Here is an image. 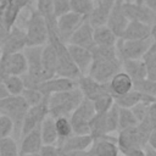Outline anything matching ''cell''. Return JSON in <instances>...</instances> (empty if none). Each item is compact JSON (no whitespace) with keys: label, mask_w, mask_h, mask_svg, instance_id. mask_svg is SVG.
<instances>
[{"label":"cell","mask_w":156,"mask_h":156,"mask_svg":"<svg viewBox=\"0 0 156 156\" xmlns=\"http://www.w3.org/2000/svg\"><path fill=\"white\" fill-rule=\"evenodd\" d=\"M83 99V94L78 88L52 94L48 96L49 116L54 119L58 117H69Z\"/></svg>","instance_id":"obj_1"},{"label":"cell","mask_w":156,"mask_h":156,"mask_svg":"<svg viewBox=\"0 0 156 156\" xmlns=\"http://www.w3.org/2000/svg\"><path fill=\"white\" fill-rule=\"evenodd\" d=\"M49 33V40L48 43H50L55 51H56V57H57V65H56V77H61V78H68L72 80H77L80 77V72L78 71L77 66L74 65V62L72 61L68 50H67V45L63 44L56 35V32L52 30H48Z\"/></svg>","instance_id":"obj_2"},{"label":"cell","mask_w":156,"mask_h":156,"mask_svg":"<svg viewBox=\"0 0 156 156\" xmlns=\"http://www.w3.org/2000/svg\"><path fill=\"white\" fill-rule=\"evenodd\" d=\"M27 110L28 106L21 95L20 96L9 95L5 99L0 100V115H4L12 121L15 140L21 138V128Z\"/></svg>","instance_id":"obj_3"},{"label":"cell","mask_w":156,"mask_h":156,"mask_svg":"<svg viewBox=\"0 0 156 156\" xmlns=\"http://www.w3.org/2000/svg\"><path fill=\"white\" fill-rule=\"evenodd\" d=\"M24 33L27 46H44L49 40L46 23L35 10L30 11V15L26 23Z\"/></svg>","instance_id":"obj_4"},{"label":"cell","mask_w":156,"mask_h":156,"mask_svg":"<svg viewBox=\"0 0 156 156\" xmlns=\"http://www.w3.org/2000/svg\"><path fill=\"white\" fill-rule=\"evenodd\" d=\"M95 110L93 102L88 99H83L78 107L69 116V122L72 126L73 134L87 135L89 134V122L94 117Z\"/></svg>","instance_id":"obj_5"},{"label":"cell","mask_w":156,"mask_h":156,"mask_svg":"<svg viewBox=\"0 0 156 156\" xmlns=\"http://www.w3.org/2000/svg\"><path fill=\"white\" fill-rule=\"evenodd\" d=\"M152 39H141V40H123L117 39L116 50L119 60H140L146 54L149 48L152 45Z\"/></svg>","instance_id":"obj_6"},{"label":"cell","mask_w":156,"mask_h":156,"mask_svg":"<svg viewBox=\"0 0 156 156\" xmlns=\"http://www.w3.org/2000/svg\"><path fill=\"white\" fill-rule=\"evenodd\" d=\"M122 71L121 60H93L90 68L88 71V76L94 80L101 84H106L111 80V78Z\"/></svg>","instance_id":"obj_7"},{"label":"cell","mask_w":156,"mask_h":156,"mask_svg":"<svg viewBox=\"0 0 156 156\" xmlns=\"http://www.w3.org/2000/svg\"><path fill=\"white\" fill-rule=\"evenodd\" d=\"M27 60L23 52H16L10 55H1L0 58V80L2 82L9 76L22 77L27 73Z\"/></svg>","instance_id":"obj_8"},{"label":"cell","mask_w":156,"mask_h":156,"mask_svg":"<svg viewBox=\"0 0 156 156\" xmlns=\"http://www.w3.org/2000/svg\"><path fill=\"white\" fill-rule=\"evenodd\" d=\"M85 20H87L85 17H83L78 13H74L72 11L58 17L56 21V35H57V38L63 44L67 45L72 34L78 29V27Z\"/></svg>","instance_id":"obj_9"},{"label":"cell","mask_w":156,"mask_h":156,"mask_svg":"<svg viewBox=\"0 0 156 156\" xmlns=\"http://www.w3.org/2000/svg\"><path fill=\"white\" fill-rule=\"evenodd\" d=\"M26 46H27V39H26L24 29L15 24L0 43V52L1 55L16 54L23 51Z\"/></svg>","instance_id":"obj_10"},{"label":"cell","mask_w":156,"mask_h":156,"mask_svg":"<svg viewBox=\"0 0 156 156\" xmlns=\"http://www.w3.org/2000/svg\"><path fill=\"white\" fill-rule=\"evenodd\" d=\"M46 116H49L48 96L40 104L32 106V107H28L26 116L23 118L22 128H21V138L23 135H26L27 133L32 132L33 129H35L37 127H39Z\"/></svg>","instance_id":"obj_11"},{"label":"cell","mask_w":156,"mask_h":156,"mask_svg":"<svg viewBox=\"0 0 156 156\" xmlns=\"http://www.w3.org/2000/svg\"><path fill=\"white\" fill-rule=\"evenodd\" d=\"M122 10L124 16L128 18V21H136L141 22L147 26H152L156 22V13L152 12L150 9H147L143 2H122Z\"/></svg>","instance_id":"obj_12"},{"label":"cell","mask_w":156,"mask_h":156,"mask_svg":"<svg viewBox=\"0 0 156 156\" xmlns=\"http://www.w3.org/2000/svg\"><path fill=\"white\" fill-rule=\"evenodd\" d=\"M76 82H77V88L83 94V98L84 99H88L90 101L95 100L99 96L111 94V90L108 88V83H106V84L98 83L96 80H94L88 74L80 76Z\"/></svg>","instance_id":"obj_13"},{"label":"cell","mask_w":156,"mask_h":156,"mask_svg":"<svg viewBox=\"0 0 156 156\" xmlns=\"http://www.w3.org/2000/svg\"><path fill=\"white\" fill-rule=\"evenodd\" d=\"M77 88V82L68 79V78H61V77H52L50 79H46L38 84L37 89L44 95V96H50L56 93L66 91Z\"/></svg>","instance_id":"obj_14"},{"label":"cell","mask_w":156,"mask_h":156,"mask_svg":"<svg viewBox=\"0 0 156 156\" xmlns=\"http://www.w3.org/2000/svg\"><path fill=\"white\" fill-rule=\"evenodd\" d=\"M87 151H88V156H118L119 155L116 138H112L110 135L93 140V144Z\"/></svg>","instance_id":"obj_15"},{"label":"cell","mask_w":156,"mask_h":156,"mask_svg":"<svg viewBox=\"0 0 156 156\" xmlns=\"http://www.w3.org/2000/svg\"><path fill=\"white\" fill-rule=\"evenodd\" d=\"M122 2L123 0H116L110 15H108V18H107V22H106V26L112 30V33L119 39L127 27V24L129 23L128 18L124 16L123 13V10H122Z\"/></svg>","instance_id":"obj_16"},{"label":"cell","mask_w":156,"mask_h":156,"mask_svg":"<svg viewBox=\"0 0 156 156\" xmlns=\"http://www.w3.org/2000/svg\"><path fill=\"white\" fill-rule=\"evenodd\" d=\"M41 146H43V141L40 136V126H39L21 138L18 151H20V155L35 156L41 149Z\"/></svg>","instance_id":"obj_17"},{"label":"cell","mask_w":156,"mask_h":156,"mask_svg":"<svg viewBox=\"0 0 156 156\" xmlns=\"http://www.w3.org/2000/svg\"><path fill=\"white\" fill-rule=\"evenodd\" d=\"M67 50H68V54L72 61L74 62L78 71L80 72V76L88 74V71L93 61L90 50L77 46V45H71V44H67Z\"/></svg>","instance_id":"obj_18"},{"label":"cell","mask_w":156,"mask_h":156,"mask_svg":"<svg viewBox=\"0 0 156 156\" xmlns=\"http://www.w3.org/2000/svg\"><path fill=\"white\" fill-rule=\"evenodd\" d=\"M93 30L94 28L91 27V24L89 23L88 20H85L79 27L78 29L72 34L68 44L71 45H77L88 50H91L95 45H94V39H93Z\"/></svg>","instance_id":"obj_19"},{"label":"cell","mask_w":156,"mask_h":156,"mask_svg":"<svg viewBox=\"0 0 156 156\" xmlns=\"http://www.w3.org/2000/svg\"><path fill=\"white\" fill-rule=\"evenodd\" d=\"M116 0H99L96 5L94 4V9L89 17L87 18L93 28L99 26H105L108 18V15L115 5Z\"/></svg>","instance_id":"obj_20"},{"label":"cell","mask_w":156,"mask_h":156,"mask_svg":"<svg viewBox=\"0 0 156 156\" xmlns=\"http://www.w3.org/2000/svg\"><path fill=\"white\" fill-rule=\"evenodd\" d=\"M21 11L12 0H0V22L7 30L16 24Z\"/></svg>","instance_id":"obj_21"},{"label":"cell","mask_w":156,"mask_h":156,"mask_svg":"<svg viewBox=\"0 0 156 156\" xmlns=\"http://www.w3.org/2000/svg\"><path fill=\"white\" fill-rule=\"evenodd\" d=\"M56 65H57L56 51L50 43H46L41 50V68H43L45 80L55 77Z\"/></svg>","instance_id":"obj_22"},{"label":"cell","mask_w":156,"mask_h":156,"mask_svg":"<svg viewBox=\"0 0 156 156\" xmlns=\"http://www.w3.org/2000/svg\"><path fill=\"white\" fill-rule=\"evenodd\" d=\"M113 101L118 107H123V108H132L134 105H136L140 101H146L150 104L156 102V98L152 96H147L144 95L134 89H132L130 91H128L124 95H119V96H113Z\"/></svg>","instance_id":"obj_23"},{"label":"cell","mask_w":156,"mask_h":156,"mask_svg":"<svg viewBox=\"0 0 156 156\" xmlns=\"http://www.w3.org/2000/svg\"><path fill=\"white\" fill-rule=\"evenodd\" d=\"M151 33V27L147 24H144L141 22L136 21H129L127 24L121 39L123 40H141V39H147Z\"/></svg>","instance_id":"obj_24"},{"label":"cell","mask_w":156,"mask_h":156,"mask_svg":"<svg viewBox=\"0 0 156 156\" xmlns=\"http://www.w3.org/2000/svg\"><path fill=\"white\" fill-rule=\"evenodd\" d=\"M93 144V138L87 135H71L62 143H60L57 146L61 149V151H87L90 145Z\"/></svg>","instance_id":"obj_25"},{"label":"cell","mask_w":156,"mask_h":156,"mask_svg":"<svg viewBox=\"0 0 156 156\" xmlns=\"http://www.w3.org/2000/svg\"><path fill=\"white\" fill-rule=\"evenodd\" d=\"M108 88L111 90L112 96L124 95L133 89V80L123 71H119L108 82Z\"/></svg>","instance_id":"obj_26"},{"label":"cell","mask_w":156,"mask_h":156,"mask_svg":"<svg viewBox=\"0 0 156 156\" xmlns=\"http://www.w3.org/2000/svg\"><path fill=\"white\" fill-rule=\"evenodd\" d=\"M122 71L129 76L133 82H138L146 78V69L143 60H122Z\"/></svg>","instance_id":"obj_27"},{"label":"cell","mask_w":156,"mask_h":156,"mask_svg":"<svg viewBox=\"0 0 156 156\" xmlns=\"http://www.w3.org/2000/svg\"><path fill=\"white\" fill-rule=\"evenodd\" d=\"M93 39H94L95 46H115L118 38L105 24V26H99L94 28Z\"/></svg>","instance_id":"obj_28"},{"label":"cell","mask_w":156,"mask_h":156,"mask_svg":"<svg viewBox=\"0 0 156 156\" xmlns=\"http://www.w3.org/2000/svg\"><path fill=\"white\" fill-rule=\"evenodd\" d=\"M40 136L43 145H56L57 144V133L55 128V119L50 116H46L40 124Z\"/></svg>","instance_id":"obj_29"},{"label":"cell","mask_w":156,"mask_h":156,"mask_svg":"<svg viewBox=\"0 0 156 156\" xmlns=\"http://www.w3.org/2000/svg\"><path fill=\"white\" fill-rule=\"evenodd\" d=\"M89 135L93 140L104 138L107 134L106 132V123H105V113H95L94 117L89 122Z\"/></svg>","instance_id":"obj_30"},{"label":"cell","mask_w":156,"mask_h":156,"mask_svg":"<svg viewBox=\"0 0 156 156\" xmlns=\"http://www.w3.org/2000/svg\"><path fill=\"white\" fill-rule=\"evenodd\" d=\"M141 60L145 65L146 78L156 82V43H152Z\"/></svg>","instance_id":"obj_31"},{"label":"cell","mask_w":156,"mask_h":156,"mask_svg":"<svg viewBox=\"0 0 156 156\" xmlns=\"http://www.w3.org/2000/svg\"><path fill=\"white\" fill-rule=\"evenodd\" d=\"M55 128H56V133H57V144L56 145H58L60 143H62L63 140H66L67 138L73 135L69 117H58V118H56L55 119Z\"/></svg>","instance_id":"obj_32"},{"label":"cell","mask_w":156,"mask_h":156,"mask_svg":"<svg viewBox=\"0 0 156 156\" xmlns=\"http://www.w3.org/2000/svg\"><path fill=\"white\" fill-rule=\"evenodd\" d=\"M136 126H138V121L134 117L130 108L119 107V110H118V129L117 130L119 132V130H124V129L133 128Z\"/></svg>","instance_id":"obj_33"},{"label":"cell","mask_w":156,"mask_h":156,"mask_svg":"<svg viewBox=\"0 0 156 156\" xmlns=\"http://www.w3.org/2000/svg\"><path fill=\"white\" fill-rule=\"evenodd\" d=\"M9 95L12 96H20L22 94V91L24 90V84H23V79L22 77L18 76H9L2 80Z\"/></svg>","instance_id":"obj_34"},{"label":"cell","mask_w":156,"mask_h":156,"mask_svg":"<svg viewBox=\"0 0 156 156\" xmlns=\"http://www.w3.org/2000/svg\"><path fill=\"white\" fill-rule=\"evenodd\" d=\"M93 60H116L119 58L117 55L116 46H94L91 50Z\"/></svg>","instance_id":"obj_35"},{"label":"cell","mask_w":156,"mask_h":156,"mask_svg":"<svg viewBox=\"0 0 156 156\" xmlns=\"http://www.w3.org/2000/svg\"><path fill=\"white\" fill-rule=\"evenodd\" d=\"M71 11L74 13H78L85 18L89 17L94 9V2L90 0H69Z\"/></svg>","instance_id":"obj_36"},{"label":"cell","mask_w":156,"mask_h":156,"mask_svg":"<svg viewBox=\"0 0 156 156\" xmlns=\"http://www.w3.org/2000/svg\"><path fill=\"white\" fill-rule=\"evenodd\" d=\"M0 156H20L17 141L12 136L0 139Z\"/></svg>","instance_id":"obj_37"},{"label":"cell","mask_w":156,"mask_h":156,"mask_svg":"<svg viewBox=\"0 0 156 156\" xmlns=\"http://www.w3.org/2000/svg\"><path fill=\"white\" fill-rule=\"evenodd\" d=\"M133 89L144 95L156 98V82L155 80H150L145 78L138 82H133Z\"/></svg>","instance_id":"obj_38"},{"label":"cell","mask_w":156,"mask_h":156,"mask_svg":"<svg viewBox=\"0 0 156 156\" xmlns=\"http://www.w3.org/2000/svg\"><path fill=\"white\" fill-rule=\"evenodd\" d=\"M118 110L119 107L116 104H113L111 108L105 113V123H106L107 134L113 133L118 129Z\"/></svg>","instance_id":"obj_39"},{"label":"cell","mask_w":156,"mask_h":156,"mask_svg":"<svg viewBox=\"0 0 156 156\" xmlns=\"http://www.w3.org/2000/svg\"><path fill=\"white\" fill-rule=\"evenodd\" d=\"M21 96L23 98V100H24V102L27 104L28 107H32V106H35V105L40 104L46 98L38 89H29V88H24Z\"/></svg>","instance_id":"obj_40"},{"label":"cell","mask_w":156,"mask_h":156,"mask_svg":"<svg viewBox=\"0 0 156 156\" xmlns=\"http://www.w3.org/2000/svg\"><path fill=\"white\" fill-rule=\"evenodd\" d=\"M91 102H93L95 113H106V112L111 108V106L115 104L113 96H112L111 94L99 96V98H96L95 100H93Z\"/></svg>","instance_id":"obj_41"},{"label":"cell","mask_w":156,"mask_h":156,"mask_svg":"<svg viewBox=\"0 0 156 156\" xmlns=\"http://www.w3.org/2000/svg\"><path fill=\"white\" fill-rule=\"evenodd\" d=\"M150 102H146V101H140L138 102L136 105H134L130 111L133 112L134 117L136 118L138 123H140L141 121H144L146 117H147V113H149V108H150Z\"/></svg>","instance_id":"obj_42"},{"label":"cell","mask_w":156,"mask_h":156,"mask_svg":"<svg viewBox=\"0 0 156 156\" xmlns=\"http://www.w3.org/2000/svg\"><path fill=\"white\" fill-rule=\"evenodd\" d=\"M11 134H13V123H12V121L6 116L0 115V139L11 136Z\"/></svg>","instance_id":"obj_43"},{"label":"cell","mask_w":156,"mask_h":156,"mask_svg":"<svg viewBox=\"0 0 156 156\" xmlns=\"http://www.w3.org/2000/svg\"><path fill=\"white\" fill-rule=\"evenodd\" d=\"M52 7H54V15L56 18L71 11L69 0H52Z\"/></svg>","instance_id":"obj_44"},{"label":"cell","mask_w":156,"mask_h":156,"mask_svg":"<svg viewBox=\"0 0 156 156\" xmlns=\"http://www.w3.org/2000/svg\"><path fill=\"white\" fill-rule=\"evenodd\" d=\"M61 149L57 145H43L39 152L37 154L38 156H61Z\"/></svg>","instance_id":"obj_45"},{"label":"cell","mask_w":156,"mask_h":156,"mask_svg":"<svg viewBox=\"0 0 156 156\" xmlns=\"http://www.w3.org/2000/svg\"><path fill=\"white\" fill-rule=\"evenodd\" d=\"M147 119H149L150 124L152 126V128L156 129V102L150 105L149 113H147Z\"/></svg>","instance_id":"obj_46"},{"label":"cell","mask_w":156,"mask_h":156,"mask_svg":"<svg viewBox=\"0 0 156 156\" xmlns=\"http://www.w3.org/2000/svg\"><path fill=\"white\" fill-rule=\"evenodd\" d=\"M147 146L151 147L154 151H156V129H154L150 133L149 139H147Z\"/></svg>","instance_id":"obj_47"},{"label":"cell","mask_w":156,"mask_h":156,"mask_svg":"<svg viewBox=\"0 0 156 156\" xmlns=\"http://www.w3.org/2000/svg\"><path fill=\"white\" fill-rule=\"evenodd\" d=\"M61 156H88V151H61Z\"/></svg>","instance_id":"obj_48"},{"label":"cell","mask_w":156,"mask_h":156,"mask_svg":"<svg viewBox=\"0 0 156 156\" xmlns=\"http://www.w3.org/2000/svg\"><path fill=\"white\" fill-rule=\"evenodd\" d=\"M21 10H23V9H26L28 5H30V2L33 1V0H12Z\"/></svg>","instance_id":"obj_49"},{"label":"cell","mask_w":156,"mask_h":156,"mask_svg":"<svg viewBox=\"0 0 156 156\" xmlns=\"http://www.w3.org/2000/svg\"><path fill=\"white\" fill-rule=\"evenodd\" d=\"M143 4L147 9H150L152 12L156 13V0H143Z\"/></svg>","instance_id":"obj_50"},{"label":"cell","mask_w":156,"mask_h":156,"mask_svg":"<svg viewBox=\"0 0 156 156\" xmlns=\"http://www.w3.org/2000/svg\"><path fill=\"white\" fill-rule=\"evenodd\" d=\"M6 96H9V93H7V90H6L5 85H4V83L0 80V100L5 99Z\"/></svg>","instance_id":"obj_51"},{"label":"cell","mask_w":156,"mask_h":156,"mask_svg":"<svg viewBox=\"0 0 156 156\" xmlns=\"http://www.w3.org/2000/svg\"><path fill=\"white\" fill-rule=\"evenodd\" d=\"M150 37H151L152 41L156 43V22L151 26V33H150Z\"/></svg>","instance_id":"obj_52"},{"label":"cell","mask_w":156,"mask_h":156,"mask_svg":"<svg viewBox=\"0 0 156 156\" xmlns=\"http://www.w3.org/2000/svg\"><path fill=\"white\" fill-rule=\"evenodd\" d=\"M145 150V156H156V151H154L151 147H149L147 145L144 147Z\"/></svg>","instance_id":"obj_53"},{"label":"cell","mask_w":156,"mask_h":156,"mask_svg":"<svg viewBox=\"0 0 156 156\" xmlns=\"http://www.w3.org/2000/svg\"><path fill=\"white\" fill-rule=\"evenodd\" d=\"M123 1H126V2H130L132 0H123Z\"/></svg>","instance_id":"obj_54"},{"label":"cell","mask_w":156,"mask_h":156,"mask_svg":"<svg viewBox=\"0 0 156 156\" xmlns=\"http://www.w3.org/2000/svg\"><path fill=\"white\" fill-rule=\"evenodd\" d=\"M90 1H93V2H95V1H96V2H98L99 0H90Z\"/></svg>","instance_id":"obj_55"},{"label":"cell","mask_w":156,"mask_h":156,"mask_svg":"<svg viewBox=\"0 0 156 156\" xmlns=\"http://www.w3.org/2000/svg\"><path fill=\"white\" fill-rule=\"evenodd\" d=\"M20 156H29V155H20Z\"/></svg>","instance_id":"obj_56"},{"label":"cell","mask_w":156,"mask_h":156,"mask_svg":"<svg viewBox=\"0 0 156 156\" xmlns=\"http://www.w3.org/2000/svg\"><path fill=\"white\" fill-rule=\"evenodd\" d=\"M118 156H124V155H122V154H119V155H118Z\"/></svg>","instance_id":"obj_57"},{"label":"cell","mask_w":156,"mask_h":156,"mask_svg":"<svg viewBox=\"0 0 156 156\" xmlns=\"http://www.w3.org/2000/svg\"><path fill=\"white\" fill-rule=\"evenodd\" d=\"M0 58H1V52H0Z\"/></svg>","instance_id":"obj_58"},{"label":"cell","mask_w":156,"mask_h":156,"mask_svg":"<svg viewBox=\"0 0 156 156\" xmlns=\"http://www.w3.org/2000/svg\"><path fill=\"white\" fill-rule=\"evenodd\" d=\"M35 156H38V155H35Z\"/></svg>","instance_id":"obj_59"}]
</instances>
